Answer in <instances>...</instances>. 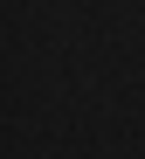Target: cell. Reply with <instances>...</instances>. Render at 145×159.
Instances as JSON below:
<instances>
[]
</instances>
